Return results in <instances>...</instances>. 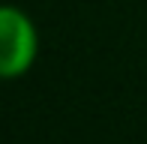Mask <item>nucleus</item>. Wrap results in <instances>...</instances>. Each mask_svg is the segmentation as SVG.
Listing matches in <instances>:
<instances>
[{
  "mask_svg": "<svg viewBox=\"0 0 147 144\" xmlns=\"http://www.w3.org/2000/svg\"><path fill=\"white\" fill-rule=\"evenodd\" d=\"M39 57V30L15 3H0V81L24 78Z\"/></svg>",
  "mask_w": 147,
  "mask_h": 144,
  "instance_id": "nucleus-1",
  "label": "nucleus"
}]
</instances>
